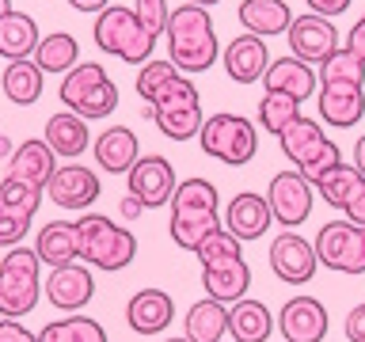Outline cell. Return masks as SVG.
Returning a JSON list of instances; mask_svg holds the SVG:
<instances>
[{"label":"cell","mask_w":365,"mask_h":342,"mask_svg":"<svg viewBox=\"0 0 365 342\" xmlns=\"http://www.w3.org/2000/svg\"><path fill=\"white\" fill-rule=\"evenodd\" d=\"M137 95L148 103V118L156 122V130L168 141H190L198 137L205 114H202V95L198 88L187 80L182 68H175V61H148L137 73Z\"/></svg>","instance_id":"obj_1"},{"label":"cell","mask_w":365,"mask_h":342,"mask_svg":"<svg viewBox=\"0 0 365 342\" xmlns=\"http://www.w3.org/2000/svg\"><path fill=\"white\" fill-rule=\"evenodd\" d=\"M319 118L350 130L365 114V61L354 50H335L319 61Z\"/></svg>","instance_id":"obj_2"},{"label":"cell","mask_w":365,"mask_h":342,"mask_svg":"<svg viewBox=\"0 0 365 342\" xmlns=\"http://www.w3.org/2000/svg\"><path fill=\"white\" fill-rule=\"evenodd\" d=\"M168 53L175 68L182 73H205L213 68V61L221 57V46H217V31H213V19L202 4H179L175 11L168 16Z\"/></svg>","instance_id":"obj_3"},{"label":"cell","mask_w":365,"mask_h":342,"mask_svg":"<svg viewBox=\"0 0 365 342\" xmlns=\"http://www.w3.org/2000/svg\"><path fill=\"white\" fill-rule=\"evenodd\" d=\"M168 205H171L168 232L175 239V247L182 251H198L202 239L221 228V221H217V187L205 179L175 182V194H171Z\"/></svg>","instance_id":"obj_4"},{"label":"cell","mask_w":365,"mask_h":342,"mask_svg":"<svg viewBox=\"0 0 365 342\" xmlns=\"http://www.w3.org/2000/svg\"><path fill=\"white\" fill-rule=\"evenodd\" d=\"M91 38L103 53L118 57L125 65H145L156 50V34L137 19L133 8L122 4H107L91 23Z\"/></svg>","instance_id":"obj_5"},{"label":"cell","mask_w":365,"mask_h":342,"mask_svg":"<svg viewBox=\"0 0 365 342\" xmlns=\"http://www.w3.org/2000/svg\"><path fill=\"white\" fill-rule=\"evenodd\" d=\"M76 239H80V259L99 270H125L137 255L133 232L114 224L103 213H84L76 221Z\"/></svg>","instance_id":"obj_6"},{"label":"cell","mask_w":365,"mask_h":342,"mask_svg":"<svg viewBox=\"0 0 365 342\" xmlns=\"http://www.w3.org/2000/svg\"><path fill=\"white\" fill-rule=\"evenodd\" d=\"M278 145H282V152L293 160V167L301 171L308 182H316L324 171H331L335 164H342L339 145H331L327 133L319 130V122L304 118V114H297V118L278 133Z\"/></svg>","instance_id":"obj_7"},{"label":"cell","mask_w":365,"mask_h":342,"mask_svg":"<svg viewBox=\"0 0 365 342\" xmlns=\"http://www.w3.org/2000/svg\"><path fill=\"white\" fill-rule=\"evenodd\" d=\"M61 103L80 118H107L118 107V88L107 76V68L96 61H80L61 76Z\"/></svg>","instance_id":"obj_8"},{"label":"cell","mask_w":365,"mask_h":342,"mask_svg":"<svg viewBox=\"0 0 365 342\" xmlns=\"http://www.w3.org/2000/svg\"><path fill=\"white\" fill-rule=\"evenodd\" d=\"M198 145L205 156L221 160L228 167H240L255 156L259 148V130L244 114H210L198 130Z\"/></svg>","instance_id":"obj_9"},{"label":"cell","mask_w":365,"mask_h":342,"mask_svg":"<svg viewBox=\"0 0 365 342\" xmlns=\"http://www.w3.org/2000/svg\"><path fill=\"white\" fill-rule=\"evenodd\" d=\"M38 251L11 247L0 262V316H27L38 304Z\"/></svg>","instance_id":"obj_10"},{"label":"cell","mask_w":365,"mask_h":342,"mask_svg":"<svg viewBox=\"0 0 365 342\" xmlns=\"http://www.w3.org/2000/svg\"><path fill=\"white\" fill-rule=\"evenodd\" d=\"M316 259L319 266L339 274H365V224L354 221H331L316 236Z\"/></svg>","instance_id":"obj_11"},{"label":"cell","mask_w":365,"mask_h":342,"mask_svg":"<svg viewBox=\"0 0 365 342\" xmlns=\"http://www.w3.org/2000/svg\"><path fill=\"white\" fill-rule=\"evenodd\" d=\"M42 187L8 175L0 182V247H16L31 228V217L38 213Z\"/></svg>","instance_id":"obj_12"},{"label":"cell","mask_w":365,"mask_h":342,"mask_svg":"<svg viewBox=\"0 0 365 342\" xmlns=\"http://www.w3.org/2000/svg\"><path fill=\"white\" fill-rule=\"evenodd\" d=\"M312 182L301 171H278L267 187V202H270V217L282 228H297L301 221H308L312 213Z\"/></svg>","instance_id":"obj_13"},{"label":"cell","mask_w":365,"mask_h":342,"mask_svg":"<svg viewBox=\"0 0 365 342\" xmlns=\"http://www.w3.org/2000/svg\"><path fill=\"white\" fill-rule=\"evenodd\" d=\"M285 38H289V53L301 57L308 65H319L327 53L339 50V31L335 23L327 16H319V11H304V16H293L289 31H285Z\"/></svg>","instance_id":"obj_14"},{"label":"cell","mask_w":365,"mask_h":342,"mask_svg":"<svg viewBox=\"0 0 365 342\" xmlns=\"http://www.w3.org/2000/svg\"><path fill=\"white\" fill-rule=\"evenodd\" d=\"M125 187L141 205H168L175 194V167L164 156H137V164L125 171Z\"/></svg>","instance_id":"obj_15"},{"label":"cell","mask_w":365,"mask_h":342,"mask_svg":"<svg viewBox=\"0 0 365 342\" xmlns=\"http://www.w3.org/2000/svg\"><path fill=\"white\" fill-rule=\"evenodd\" d=\"M316 266H319L316 247L308 244L304 236H297V232L274 236V244H270V270H274V278H282L285 285H304V281H312Z\"/></svg>","instance_id":"obj_16"},{"label":"cell","mask_w":365,"mask_h":342,"mask_svg":"<svg viewBox=\"0 0 365 342\" xmlns=\"http://www.w3.org/2000/svg\"><path fill=\"white\" fill-rule=\"evenodd\" d=\"M202 285H205V296H213L221 304H232L240 296H247L251 266L240 255H213L202 262Z\"/></svg>","instance_id":"obj_17"},{"label":"cell","mask_w":365,"mask_h":342,"mask_svg":"<svg viewBox=\"0 0 365 342\" xmlns=\"http://www.w3.org/2000/svg\"><path fill=\"white\" fill-rule=\"evenodd\" d=\"M42 190H46V198L53 205H61V209H88V205L99 198V175H91V167L65 164V167L53 171Z\"/></svg>","instance_id":"obj_18"},{"label":"cell","mask_w":365,"mask_h":342,"mask_svg":"<svg viewBox=\"0 0 365 342\" xmlns=\"http://www.w3.org/2000/svg\"><path fill=\"white\" fill-rule=\"evenodd\" d=\"M278 331L285 335V342H324L327 308L316 296H293L278 312Z\"/></svg>","instance_id":"obj_19"},{"label":"cell","mask_w":365,"mask_h":342,"mask_svg":"<svg viewBox=\"0 0 365 342\" xmlns=\"http://www.w3.org/2000/svg\"><path fill=\"white\" fill-rule=\"evenodd\" d=\"M221 61H225L228 80H236V84H255V80H262V73H267L270 53H267V42H262L259 34L244 31V34H236V38L228 42Z\"/></svg>","instance_id":"obj_20"},{"label":"cell","mask_w":365,"mask_h":342,"mask_svg":"<svg viewBox=\"0 0 365 342\" xmlns=\"http://www.w3.org/2000/svg\"><path fill=\"white\" fill-rule=\"evenodd\" d=\"M46 296H50V304L61 308V312H80V308H84L91 296H96L91 270H88V266H73V262L53 266L50 281H46Z\"/></svg>","instance_id":"obj_21"},{"label":"cell","mask_w":365,"mask_h":342,"mask_svg":"<svg viewBox=\"0 0 365 342\" xmlns=\"http://www.w3.org/2000/svg\"><path fill=\"white\" fill-rule=\"evenodd\" d=\"M91 152H96V164L103 171H110V175H125V171L137 164V156H141V145H137L133 130H125V125H110V130H103L96 137Z\"/></svg>","instance_id":"obj_22"},{"label":"cell","mask_w":365,"mask_h":342,"mask_svg":"<svg viewBox=\"0 0 365 342\" xmlns=\"http://www.w3.org/2000/svg\"><path fill=\"white\" fill-rule=\"evenodd\" d=\"M319 84V76L312 73V65L301 61V57H278V61H270L267 65V73H262V88L267 91H285V95H293V99H308L316 91Z\"/></svg>","instance_id":"obj_23"},{"label":"cell","mask_w":365,"mask_h":342,"mask_svg":"<svg viewBox=\"0 0 365 342\" xmlns=\"http://www.w3.org/2000/svg\"><path fill=\"white\" fill-rule=\"evenodd\" d=\"M125 319H130L137 335H160L175 319V304H171V296L164 289H141L125 308Z\"/></svg>","instance_id":"obj_24"},{"label":"cell","mask_w":365,"mask_h":342,"mask_svg":"<svg viewBox=\"0 0 365 342\" xmlns=\"http://www.w3.org/2000/svg\"><path fill=\"white\" fill-rule=\"evenodd\" d=\"M57 171V156H53V148L46 145V137L42 141H23L19 148H11V156H8V175H16L23 182H34V187H46L50 182V175Z\"/></svg>","instance_id":"obj_25"},{"label":"cell","mask_w":365,"mask_h":342,"mask_svg":"<svg viewBox=\"0 0 365 342\" xmlns=\"http://www.w3.org/2000/svg\"><path fill=\"white\" fill-rule=\"evenodd\" d=\"M240 23H244V31L259 34V38H274V34H285L293 23V11L285 0H244L240 4Z\"/></svg>","instance_id":"obj_26"},{"label":"cell","mask_w":365,"mask_h":342,"mask_svg":"<svg viewBox=\"0 0 365 342\" xmlns=\"http://www.w3.org/2000/svg\"><path fill=\"white\" fill-rule=\"evenodd\" d=\"M270 228V202L262 194H236L232 205H228V232L240 239H259Z\"/></svg>","instance_id":"obj_27"},{"label":"cell","mask_w":365,"mask_h":342,"mask_svg":"<svg viewBox=\"0 0 365 342\" xmlns=\"http://www.w3.org/2000/svg\"><path fill=\"white\" fill-rule=\"evenodd\" d=\"M34 251H38L42 266H65V262L80 259V239H76V224L68 221H50L34 236Z\"/></svg>","instance_id":"obj_28"},{"label":"cell","mask_w":365,"mask_h":342,"mask_svg":"<svg viewBox=\"0 0 365 342\" xmlns=\"http://www.w3.org/2000/svg\"><path fill=\"white\" fill-rule=\"evenodd\" d=\"M270 331H274V319L267 312V304L247 301V296L232 301V308H228V335L236 342H267Z\"/></svg>","instance_id":"obj_29"},{"label":"cell","mask_w":365,"mask_h":342,"mask_svg":"<svg viewBox=\"0 0 365 342\" xmlns=\"http://www.w3.org/2000/svg\"><path fill=\"white\" fill-rule=\"evenodd\" d=\"M46 145L53 148V156H65L73 160L80 156L84 148H91V137H88V118H80V114H53L50 122H46Z\"/></svg>","instance_id":"obj_30"},{"label":"cell","mask_w":365,"mask_h":342,"mask_svg":"<svg viewBox=\"0 0 365 342\" xmlns=\"http://www.w3.org/2000/svg\"><path fill=\"white\" fill-rule=\"evenodd\" d=\"M42 68L31 61V57H19V61H8L4 76H0V91H4L8 103H16V107H31V103H38L42 95Z\"/></svg>","instance_id":"obj_31"},{"label":"cell","mask_w":365,"mask_h":342,"mask_svg":"<svg viewBox=\"0 0 365 342\" xmlns=\"http://www.w3.org/2000/svg\"><path fill=\"white\" fill-rule=\"evenodd\" d=\"M38 23L27 11H16L11 8L4 19H0V57L8 61H19V57H31L34 46H38Z\"/></svg>","instance_id":"obj_32"},{"label":"cell","mask_w":365,"mask_h":342,"mask_svg":"<svg viewBox=\"0 0 365 342\" xmlns=\"http://www.w3.org/2000/svg\"><path fill=\"white\" fill-rule=\"evenodd\" d=\"M31 57H34V65H38L42 73L65 76L68 68L80 65V42L68 31H53V34H46V38H38Z\"/></svg>","instance_id":"obj_33"},{"label":"cell","mask_w":365,"mask_h":342,"mask_svg":"<svg viewBox=\"0 0 365 342\" xmlns=\"http://www.w3.org/2000/svg\"><path fill=\"white\" fill-rule=\"evenodd\" d=\"M225 331H228V308L221 301L205 296V301L190 304V312H187V338L190 342H221Z\"/></svg>","instance_id":"obj_34"},{"label":"cell","mask_w":365,"mask_h":342,"mask_svg":"<svg viewBox=\"0 0 365 342\" xmlns=\"http://www.w3.org/2000/svg\"><path fill=\"white\" fill-rule=\"evenodd\" d=\"M361 171L358 167H350V164H335L331 171H324V175H319L312 187L319 190V198H324L327 205H335V209H342V205H346V198L354 190L361 187Z\"/></svg>","instance_id":"obj_35"},{"label":"cell","mask_w":365,"mask_h":342,"mask_svg":"<svg viewBox=\"0 0 365 342\" xmlns=\"http://www.w3.org/2000/svg\"><path fill=\"white\" fill-rule=\"evenodd\" d=\"M38 342H107V331L91 316H68L57 319V323H46Z\"/></svg>","instance_id":"obj_36"},{"label":"cell","mask_w":365,"mask_h":342,"mask_svg":"<svg viewBox=\"0 0 365 342\" xmlns=\"http://www.w3.org/2000/svg\"><path fill=\"white\" fill-rule=\"evenodd\" d=\"M297 114H301V99L285 95V91H267V95L259 99V125L274 137H278Z\"/></svg>","instance_id":"obj_37"},{"label":"cell","mask_w":365,"mask_h":342,"mask_svg":"<svg viewBox=\"0 0 365 342\" xmlns=\"http://www.w3.org/2000/svg\"><path fill=\"white\" fill-rule=\"evenodd\" d=\"M133 11H137V19H141L145 27L156 34V38L164 34L168 16H171V11H168V0H133Z\"/></svg>","instance_id":"obj_38"},{"label":"cell","mask_w":365,"mask_h":342,"mask_svg":"<svg viewBox=\"0 0 365 342\" xmlns=\"http://www.w3.org/2000/svg\"><path fill=\"white\" fill-rule=\"evenodd\" d=\"M0 342H38V335H31L19 319L11 316H0Z\"/></svg>","instance_id":"obj_39"},{"label":"cell","mask_w":365,"mask_h":342,"mask_svg":"<svg viewBox=\"0 0 365 342\" xmlns=\"http://www.w3.org/2000/svg\"><path fill=\"white\" fill-rule=\"evenodd\" d=\"M346 338L350 342H365V304H358V308H350V316H346Z\"/></svg>","instance_id":"obj_40"},{"label":"cell","mask_w":365,"mask_h":342,"mask_svg":"<svg viewBox=\"0 0 365 342\" xmlns=\"http://www.w3.org/2000/svg\"><path fill=\"white\" fill-rule=\"evenodd\" d=\"M342 209H346V217H350L354 224H365V179H361V187L346 198V205H342Z\"/></svg>","instance_id":"obj_41"},{"label":"cell","mask_w":365,"mask_h":342,"mask_svg":"<svg viewBox=\"0 0 365 342\" xmlns=\"http://www.w3.org/2000/svg\"><path fill=\"white\" fill-rule=\"evenodd\" d=\"M308 11H319V16H327V19H335L342 16V11L350 8V0H304Z\"/></svg>","instance_id":"obj_42"},{"label":"cell","mask_w":365,"mask_h":342,"mask_svg":"<svg viewBox=\"0 0 365 342\" xmlns=\"http://www.w3.org/2000/svg\"><path fill=\"white\" fill-rule=\"evenodd\" d=\"M346 50H354V53H358L361 61H365V16L350 27V34H346Z\"/></svg>","instance_id":"obj_43"},{"label":"cell","mask_w":365,"mask_h":342,"mask_svg":"<svg viewBox=\"0 0 365 342\" xmlns=\"http://www.w3.org/2000/svg\"><path fill=\"white\" fill-rule=\"evenodd\" d=\"M110 0H68V8H76V11H84V16H99L103 8H107Z\"/></svg>","instance_id":"obj_44"},{"label":"cell","mask_w":365,"mask_h":342,"mask_svg":"<svg viewBox=\"0 0 365 342\" xmlns=\"http://www.w3.org/2000/svg\"><path fill=\"white\" fill-rule=\"evenodd\" d=\"M141 209H145V205L137 202L133 194H125V202H122V213H125V217H130V221H133V217H141Z\"/></svg>","instance_id":"obj_45"},{"label":"cell","mask_w":365,"mask_h":342,"mask_svg":"<svg viewBox=\"0 0 365 342\" xmlns=\"http://www.w3.org/2000/svg\"><path fill=\"white\" fill-rule=\"evenodd\" d=\"M354 167L365 175V137H358V148H354Z\"/></svg>","instance_id":"obj_46"},{"label":"cell","mask_w":365,"mask_h":342,"mask_svg":"<svg viewBox=\"0 0 365 342\" xmlns=\"http://www.w3.org/2000/svg\"><path fill=\"white\" fill-rule=\"evenodd\" d=\"M0 156H11V141H8V137H0Z\"/></svg>","instance_id":"obj_47"},{"label":"cell","mask_w":365,"mask_h":342,"mask_svg":"<svg viewBox=\"0 0 365 342\" xmlns=\"http://www.w3.org/2000/svg\"><path fill=\"white\" fill-rule=\"evenodd\" d=\"M8 11H11V0H0V19H4Z\"/></svg>","instance_id":"obj_48"},{"label":"cell","mask_w":365,"mask_h":342,"mask_svg":"<svg viewBox=\"0 0 365 342\" xmlns=\"http://www.w3.org/2000/svg\"><path fill=\"white\" fill-rule=\"evenodd\" d=\"M187 4H202V8H210V4H221V0H187Z\"/></svg>","instance_id":"obj_49"},{"label":"cell","mask_w":365,"mask_h":342,"mask_svg":"<svg viewBox=\"0 0 365 342\" xmlns=\"http://www.w3.org/2000/svg\"><path fill=\"white\" fill-rule=\"evenodd\" d=\"M168 342H190V338H187V335H182V338H168Z\"/></svg>","instance_id":"obj_50"}]
</instances>
